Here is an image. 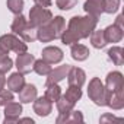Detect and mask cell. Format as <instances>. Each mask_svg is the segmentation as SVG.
<instances>
[{
  "instance_id": "cell-1",
  "label": "cell",
  "mask_w": 124,
  "mask_h": 124,
  "mask_svg": "<svg viewBox=\"0 0 124 124\" xmlns=\"http://www.w3.org/2000/svg\"><path fill=\"white\" fill-rule=\"evenodd\" d=\"M98 18L92 16V15H86V16H73L69 21V29L73 31L80 39L82 38H89V35L92 34V31L96 28L98 25Z\"/></svg>"
},
{
  "instance_id": "cell-2",
  "label": "cell",
  "mask_w": 124,
  "mask_h": 124,
  "mask_svg": "<svg viewBox=\"0 0 124 124\" xmlns=\"http://www.w3.org/2000/svg\"><path fill=\"white\" fill-rule=\"evenodd\" d=\"M105 95H107V89L104 86V83L101 82L99 78H92L89 85H88V96L89 99L98 105V107H104L105 105Z\"/></svg>"
},
{
  "instance_id": "cell-3",
  "label": "cell",
  "mask_w": 124,
  "mask_h": 124,
  "mask_svg": "<svg viewBox=\"0 0 124 124\" xmlns=\"http://www.w3.org/2000/svg\"><path fill=\"white\" fill-rule=\"evenodd\" d=\"M0 45H3L8 51H15L16 54H22L28 51L26 42L19 38L16 34H5L0 37Z\"/></svg>"
},
{
  "instance_id": "cell-4",
  "label": "cell",
  "mask_w": 124,
  "mask_h": 124,
  "mask_svg": "<svg viewBox=\"0 0 124 124\" xmlns=\"http://www.w3.org/2000/svg\"><path fill=\"white\" fill-rule=\"evenodd\" d=\"M53 18V13L48 8H41L38 5H35L34 8H31L29 10V25L34 26V28H38L41 25H45L51 21Z\"/></svg>"
},
{
  "instance_id": "cell-5",
  "label": "cell",
  "mask_w": 124,
  "mask_h": 124,
  "mask_svg": "<svg viewBox=\"0 0 124 124\" xmlns=\"http://www.w3.org/2000/svg\"><path fill=\"white\" fill-rule=\"evenodd\" d=\"M105 105L109 107L111 109H123L124 108V89L120 91H107L105 95Z\"/></svg>"
},
{
  "instance_id": "cell-6",
  "label": "cell",
  "mask_w": 124,
  "mask_h": 124,
  "mask_svg": "<svg viewBox=\"0 0 124 124\" xmlns=\"http://www.w3.org/2000/svg\"><path fill=\"white\" fill-rule=\"evenodd\" d=\"M22 115V104L21 102H9L5 105V120L3 123L5 124H9V123H16Z\"/></svg>"
},
{
  "instance_id": "cell-7",
  "label": "cell",
  "mask_w": 124,
  "mask_h": 124,
  "mask_svg": "<svg viewBox=\"0 0 124 124\" xmlns=\"http://www.w3.org/2000/svg\"><path fill=\"white\" fill-rule=\"evenodd\" d=\"M63 57H64V54H63V51H61V48H58L55 45H48L41 53V58L44 61H47V63H50V64L60 63V61L63 60Z\"/></svg>"
},
{
  "instance_id": "cell-8",
  "label": "cell",
  "mask_w": 124,
  "mask_h": 124,
  "mask_svg": "<svg viewBox=\"0 0 124 124\" xmlns=\"http://www.w3.org/2000/svg\"><path fill=\"white\" fill-rule=\"evenodd\" d=\"M105 89L107 91H120L124 89V76L120 72H109L105 78Z\"/></svg>"
},
{
  "instance_id": "cell-9",
  "label": "cell",
  "mask_w": 124,
  "mask_h": 124,
  "mask_svg": "<svg viewBox=\"0 0 124 124\" xmlns=\"http://www.w3.org/2000/svg\"><path fill=\"white\" fill-rule=\"evenodd\" d=\"M70 64H61V66H57V67H54L47 76V80H45V86L47 85H51V83H58V82H61L63 79H66L67 78V73H69V70H70Z\"/></svg>"
},
{
  "instance_id": "cell-10",
  "label": "cell",
  "mask_w": 124,
  "mask_h": 124,
  "mask_svg": "<svg viewBox=\"0 0 124 124\" xmlns=\"http://www.w3.org/2000/svg\"><path fill=\"white\" fill-rule=\"evenodd\" d=\"M34 61H35V57L32 54H29L28 51L22 53V54H18V58H16V69H18V72L22 73V75L29 73L32 70Z\"/></svg>"
},
{
  "instance_id": "cell-11",
  "label": "cell",
  "mask_w": 124,
  "mask_h": 124,
  "mask_svg": "<svg viewBox=\"0 0 124 124\" xmlns=\"http://www.w3.org/2000/svg\"><path fill=\"white\" fill-rule=\"evenodd\" d=\"M53 111V102L48 101L45 96H39L34 99V112L38 117H47Z\"/></svg>"
},
{
  "instance_id": "cell-12",
  "label": "cell",
  "mask_w": 124,
  "mask_h": 124,
  "mask_svg": "<svg viewBox=\"0 0 124 124\" xmlns=\"http://www.w3.org/2000/svg\"><path fill=\"white\" fill-rule=\"evenodd\" d=\"M67 82H69V85L82 88L85 85V82H86V73H85V70L80 69V67H70V70L67 73Z\"/></svg>"
},
{
  "instance_id": "cell-13",
  "label": "cell",
  "mask_w": 124,
  "mask_h": 124,
  "mask_svg": "<svg viewBox=\"0 0 124 124\" xmlns=\"http://www.w3.org/2000/svg\"><path fill=\"white\" fill-rule=\"evenodd\" d=\"M104 35H105L107 42H111V44L120 42L123 39V37H124V28L112 23V25H109V26H107L104 29Z\"/></svg>"
},
{
  "instance_id": "cell-14",
  "label": "cell",
  "mask_w": 124,
  "mask_h": 124,
  "mask_svg": "<svg viewBox=\"0 0 124 124\" xmlns=\"http://www.w3.org/2000/svg\"><path fill=\"white\" fill-rule=\"evenodd\" d=\"M18 93H19V101H21V104H31V102H34V99L37 98L38 91H37V86H35V85H32V83H25L23 88H22Z\"/></svg>"
},
{
  "instance_id": "cell-15",
  "label": "cell",
  "mask_w": 124,
  "mask_h": 124,
  "mask_svg": "<svg viewBox=\"0 0 124 124\" xmlns=\"http://www.w3.org/2000/svg\"><path fill=\"white\" fill-rule=\"evenodd\" d=\"M83 10L88 15L99 18L101 13H104V0H86L83 5Z\"/></svg>"
},
{
  "instance_id": "cell-16",
  "label": "cell",
  "mask_w": 124,
  "mask_h": 124,
  "mask_svg": "<svg viewBox=\"0 0 124 124\" xmlns=\"http://www.w3.org/2000/svg\"><path fill=\"white\" fill-rule=\"evenodd\" d=\"M55 38H57V37H55L54 29L51 28L50 22L37 28V39H39L41 42H51V41H54Z\"/></svg>"
},
{
  "instance_id": "cell-17",
  "label": "cell",
  "mask_w": 124,
  "mask_h": 124,
  "mask_svg": "<svg viewBox=\"0 0 124 124\" xmlns=\"http://www.w3.org/2000/svg\"><path fill=\"white\" fill-rule=\"evenodd\" d=\"M70 54H72V58L73 60H76V61H85L89 57L91 51H89V48L86 45L76 42V44H72L70 45Z\"/></svg>"
},
{
  "instance_id": "cell-18",
  "label": "cell",
  "mask_w": 124,
  "mask_h": 124,
  "mask_svg": "<svg viewBox=\"0 0 124 124\" xmlns=\"http://www.w3.org/2000/svg\"><path fill=\"white\" fill-rule=\"evenodd\" d=\"M6 83H8V88H9L12 92H19V91L23 88V85H25V78H23L22 73L16 72V73H12V75L8 78Z\"/></svg>"
},
{
  "instance_id": "cell-19",
  "label": "cell",
  "mask_w": 124,
  "mask_h": 124,
  "mask_svg": "<svg viewBox=\"0 0 124 124\" xmlns=\"http://www.w3.org/2000/svg\"><path fill=\"white\" fill-rule=\"evenodd\" d=\"M55 123L57 124H61V123H83V115L80 111H70L67 114H60L57 118H55Z\"/></svg>"
},
{
  "instance_id": "cell-20",
  "label": "cell",
  "mask_w": 124,
  "mask_h": 124,
  "mask_svg": "<svg viewBox=\"0 0 124 124\" xmlns=\"http://www.w3.org/2000/svg\"><path fill=\"white\" fill-rule=\"evenodd\" d=\"M107 54H108V58L112 61L115 66H123L124 64V50L121 47H117V45L111 47L107 51Z\"/></svg>"
},
{
  "instance_id": "cell-21",
  "label": "cell",
  "mask_w": 124,
  "mask_h": 124,
  "mask_svg": "<svg viewBox=\"0 0 124 124\" xmlns=\"http://www.w3.org/2000/svg\"><path fill=\"white\" fill-rule=\"evenodd\" d=\"M89 37H91V44H92L93 48L101 50L108 44L107 39H105V35H104V29H93Z\"/></svg>"
},
{
  "instance_id": "cell-22",
  "label": "cell",
  "mask_w": 124,
  "mask_h": 124,
  "mask_svg": "<svg viewBox=\"0 0 124 124\" xmlns=\"http://www.w3.org/2000/svg\"><path fill=\"white\" fill-rule=\"evenodd\" d=\"M26 25H28V19H26L22 13H19V15L15 16V19H13V22H12V25H10V31H12V34L21 35V32L26 28Z\"/></svg>"
},
{
  "instance_id": "cell-23",
  "label": "cell",
  "mask_w": 124,
  "mask_h": 124,
  "mask_svg": "<svg viewBox=\"0 0 124 124\" xmlns=\"http://www.w3.org/2000/svg\"><path fill=\"white\" fill-rule=\"evenodd\" d=\"M44 96L51 101V102H55L60 96H61V88L58 86V83H51V85H47L45 86V93Z\"/></svg>"
},
{
  "instance_id": "cell-24",
  "label": "cell",
  "mask_w": 124,
  "mask_h": 124,
  "mask_svg": "<svg viewBox=\"0 0 124 124\" xmlns=\"http://www.w3.org/2000/svg\"><path fill=\"white\" fill-rule=\"evenodd\" d=\"M50 25L54 29V34H55L57 38H60V35L66 29V21H64L63 16H53L51 21H50Z\"/></svg>"
},
{
  "instance_id": "cell-25",
  "label": "cell",
  "mask_w": 124,
  "mask_h": 124,
  "mask_svg": "<svg viewBox=\"0 0 124 124\" xmlns=\"http://www.w3.org/2000/svg\"><path fill=\"white\" fill-rule=\"evenodd\" d=\"M32 69H34V72H35L37 75H39V76H47V75L53 70L51 64H50V63H47V61H44L42 58H39V60H35V61H34Z\"/></svg>"
},
{
  "instance_id": "cell-26",
  "label": "cell",
  "mask_w": 124,
  "mask_h": 124,
  "mask_svg": "<svg viewBox=\"0 0 124 124\" xmlns=\"http://www.w3.org/2000/svg\"><path fill=\"white\" fill-rule=\"evenodd\" d=\"M55 104H57V111H58V114H67V112H70V111L75 108V104H73L72 101H69L64 95H61V96L55 101Z\"/></svg>"
},
{
  "instance_id": "cell-27",
  "label": "cell",
  "mask_w": 124,
  "mask_h": 124,
  "mask_svg": "<svg viewBox=\"0 0 124 124\" xmlns=\"http://www.w3.org/2000/svg\"><path fill=\"white\" fill-rule=\"evenodd\" d=\"M64 96L69 99V101H72L73 104H76L80 98H82V89L79 88V86H73V85H69V88L66 89V93H64Z\"/></svg>"
},
{
  "instance_id": "cell-28",
  "label": "cell",
  "mask_w": 124,
  "mask_h": 124,
  "mask_svg": "<svg viewBox=\"0 0 124 124\" xmlns=\"http://www.w3.org/2000/svg\"><path fill=\"white\" fill-rule=\"evenodd\" d=\"M60 39H61V42H63L64 45H72V44H76V42H79V37L73 32V31H70L69 28L67 29H64L63 31V34L60 35Z\"/></svg>"
},
{
  "instance_id": "cell-29",
  "label": "cell",
  "mask_w": 124,
  "mask_h": 124,
  "mask_svg": "<svg viewBox=\"0 0 124 124\" xmlns=\"http://www.w3.org/2000/svg\"><path fill=\"white\" fill-rule=\"evenodd\" d=\"M25 42H34L35 39H37V28H34V26H31L29 25V22H28V25H26V28L21 32V35H19Z\"/></svg>"
},
{
  "instance_id": "cell-30",
  "label": "cell",
  "mask_w": 124,
  "mask_h": 124,
  "mask_svg": "<svg viewBox=\"0 0 124 124\" xmlns=\"http://www.w3.org/2000/svg\"><path fill=\"white\" fill-rule=\"evenodd\" d=\"M6 6L12 13L19 15L23 10V0H6Z\"/></svg>"
},
{
  "instance_id": "cell-31",
  "label": "cell",
  "mask_w": 124,
  "mask_h": 124,
  "mask_svg": "<svg viewBox=\"0 0 124 124\" xmlns=\"http://www.w3.org/2000/svg\"><path fill=\"white\" fill-rule=\"evenodd\" d=\"M120 0H104V12L105 13H115L120 9Z\"/></svg>"
},
{
  "instance_id": "cell-32",
  "label": "cell",
  "mask_w": 124,
  "mask_h": 124,
  "mask_svg": "<svg viewBox=\"0 0 124 124\" xmlns=\"http://www.w3.org/2000/svg\"><path fill=\"white\" fill-rule=\"evenodd\" d=\"M15 99V96H13V92L9 89H2L0 91V107H5L6 104H9V102H12Z\"/></svg>"
},
{
  "instance_id": "cell-33",
  "label": "cell",
  "mask_w": 124,
  "mask_h": 124,
  "mask_svg": "<svg viewBox=\"0 0 124 124\" xmlns=\"http://www.w3.org/2000/svg\"><path fill=\"white\" fill-rule=\"evenodd\" d=\"M55 5L60 10H70L78 5V0H57Z\"/></svg>"
},
{
  "instance_id": "cell-34",
  "label": "cell",
  "mask_w": 124,
  "mask_h": 124,
  "mask_svg": "<svg viewBox=\"0 0 124 124\" xmlns=\"http://www.w3.org/2000/svg\"><path fill=\"white\" fill-rule=\"evenodd\" d=\"M12 67H13V60L9 55L0 58V72H2V73H8Z\"/></svg>"
},
{
  "instance_id": "cell-35",
  "label": "cell",
  "mask_w": 124,
  "mask_h": 124,
  "mask_svg": "<svg viewBox=\"0 0 124 124\" xmlns=\"http://www.w3.org/2000/svg\"><path fill=\"white\" fill-rule=\"evenodd\" d=\"M34 3L41 6V8H50L51 6V0H34Z\"/></svg>"
},
{
  "instance_id": "cell-36",
  "label": "cell",
  "mask_w": 124,
  "mask_h": 124,
  "mask_svg": "<svg viewBox=\"0 0 124 124\" xmlns=\"http://www.w3.org/2000/svg\"><path fill=\"white\" fill-rule=\"evenodd\" d=\"M5 85H6V78H5V73L0 72V91H2V89L5 88Z\"/></svg>"
},
{
  "instance_id": "cell-37",
  "label": "cell",
  "mask_w": 124,
  "mask_h": 124,
  "mask_svg": "<svg viewBox=\"0 0 124 124\" xmlns=\"http://www.w3.org/2000/svg\"><path fill=\"white\" fill-rule=\"evenodd\" d=\"M109 120H115V117L114 115H111V114H107V115H102L101 117V123H104V121H109Z\"/></svg>"
},
{
  "instance_id": "cell-38",
  "label": "cell",
  "mask_w": 124,
  "mask_h": 124,
  "mask_svg": "<svg viewBox=\"0 0 124 124\" xmlns=\"http://www.w3.org/2000/svg\"><path fill=\"white\" fill-rule=\"evenodd\" d=\"M6 55H9V51H8L3 45H0V58H3V57H6Z\"/></svg>"
},
{
  "instance_id": "cell-39",
  "label": "cell",
  "mask_w": 124,
  "mask_h": 124,
  "mask_svg": "<svg viewBox=\"0 0 124 124\" xmlns=\"http://www.w3.org/2000/svg\"><path fill=\"white\" fill-rule=\"evenodd\" d=\"M123 15H118L117 16V19H115V25H118V26H121V28H124V23H123Z\"/></svg>"
}]
</instances>
